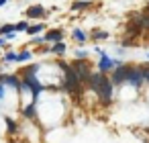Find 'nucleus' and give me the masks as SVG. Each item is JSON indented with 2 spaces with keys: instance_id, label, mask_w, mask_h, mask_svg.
Returning <instances> with one entry per match:
<instances>
[{
  "instance_id": "f257e3e1",
  "label": "nucleus",
  "mask_w": 149,
  "mask_h": 143,
  "mask_svg": "<svg viewBox=\"0 0 149 143\" xmlns=\"http://www.w3.org/2000/svg\"><path fill=\"white\" fill-rule=\"evenodd\" d=\"M88 88H92V90L96 92V96L100 98L102 104H110V102H112L114 84H112L110 78H106V74H102V72H92L90 82H88Z\"/></svg>"
},
{
  "instance_id": "f03ea898",
  "label": "nucleus",
  "mask_w": 149,
  "mask_h": 143,
  "mask_svg": "<svg viewBox=\"0 0 149 143\" xmlns=\"http://www.w3.org/2000/svg\"><path fill=\"white\" fill-rule=\"evenodd\" d=\"M59 68H61V72H63L61 90H63V92H68V94H78V92H80V88H82L84 84H82V82H80V78L76 76V72H74L72 63L59 61Z\"/></svg>"
},
{
  "instance_id": "7ed1b4c3",
  "label": "nucleus",
  "mask_w": 149,
  "mask_h": 143,
  "mask_svg": "<svg viewBox=\"0 0 149 143\" xmlns=\"http://www.w3.org/2000/svg\"><path fill=\"white\" fill-rule=\"evenodd\" d=\"M72 68H74L76 76L80 78V82L88 86V82H90V76H92V70H90V63H88V59H74V61H72Z\"/></svg>"
},
{
  "instance_id": "20e7f679",
  "label": "nucleus",
  "mask_w": 149,
  "mask_h": 143,
  "mask_svg": "<svg viewBox=\"0 0 149 143\" xmlns=\"http://www.w3.org/2000/svg\"><path fill=\"white\" fill-rule=\"evenodd\" d=\"M96 53L100 55V61H98V72H102V74H112V70L118 66V63H123V61H118V59H112L110 55H106V51H102V49H96Z\"/></svg>"
},
{
  "instance_id": "39448f33",
  "label": "nucleus",
  "mask_w": 149,
  "mask_h": 143,
  "mask_svg": "<svg viewBox=\"0 0 149 143\" xmlns=\"http://www.w3.org/2000/svg\"><path fill=\"white\" fill-rule=\"evenodd\" d=\"M129 72H131V66H127V63H118V66L112 70V74H110L112 84H114V86H123V84H127Z\"/></svg>"
},
{
  "instance_id": "423d86ee",
  "label": "nucleus",
  "mask_w": 149,
  "mask_h": 143,
  "mask_svg": "<svg viewBox=\"0 0 149 143\" xmlns=\"http://www.w3.org/2000/svg\"><path fill=\"white\" fill-rule=\"evenodd\" d=\"M143 82H145L143 66H131V72H129V78H127V84L139 88V86H143Z\"/></svg>"
},
{
  "instance_id": "0eeeda50",
  "label": "nucleus",
  "mask_w": 149,
  "mask_h": 143,
  "mask_svg": "<svg viewBox=\"0 0 149 143\" xmlns=\"http://www.w3.org/2000/svg\"><path fill=\"white\" fill-rule=\"evenodd\" d=\"M0 82L8 88H15V90H23V78L15 76V74H0Z\"/></svg>"
},
{
  "instance_id": "6e6552de",
  "label": "nucleus",
  "mask_w": 149,
  "mask_h": 143,
  "mask_svg": "<svg viewBox=\"0 0 149 143\" xmlns=\"http://www.w3.org/2000/svg\"><path fill=\"white\" fill-rule=\"evenodd\" d=\"M63 29H51V31H47L43 37H45V43H49V45H53V43H59V41H63Z\"/></svg>"
},
{
  "instance_id": "1a4fd4ad",
  "label": "nucleus",
  "mask_w": 149,
  "mask_h": 143,
  "mask_svg": "<svg viewBox=\"0 0 149 143\" xmlns=\"http://www.w3.org/2000/svg\"><path fill=\"white\" fill-rule=\"evenodd\" d=\"M25 15H27V19H43V17L47 15V10H45L43 4H33V6L27 8Z\"/></svg>"
},
{
  "instance_id": "9d476101",
  "label": "nucleus",
  "mask_w": 149,
  "mask_h": 143,
  "mask_svg": "<svg viewBox=\"0 0 149 143\" xmlns=\"http://www.w3.org/2000/svg\"><path fill=\"white\" fill-rule=\"evenodd\" d=\"M65 51H68V45H65L63 41H59V43H53V45H51V53H53V55L63 57V55H65Z\"/></svg>"
},
{
  "instance_id": "9b49d317",
  "label": "nucleus",
  "mask_w": 149,
  "mask_h": 143,
  "mask_svg": "<svg viewBox=\"0 0 149 143\" xmlns=\"http://www.w3.org/2000/svg\"><path fill=\"white\" fill-rule=\"evenodd\" d=\"M92 6V0H76L72 2V10H86Z\"/></svg>"
},
{
  "instance_id": "f8f14e48",
  "label": "nucleus",
  "mask_w": 149,
  "mask_h": 143,
  "mask_svg": "<svg viewBox=\"0 0 149 143\" xmlns=\"http://www.w3.org/2000/svg\"><path fill=\"white\" fill-rule=\"evenodd\" d=\"M72 37H74V41H76V43H80V45H84V43H86V39H88V35H86L82 29H74V31H72Z\"/></svg>"
},
{
  "instance_id": "ddd939ff",
  "label": "nucleus",
  "mask_w": 149,
  "mask_h": 143,
  "mask_svg": "<svg viewBox=\"0 0 149 143\" xmlns=\"http://www.w3.org/2000/svg\"><path fill=\"white\" fill-rule=\"evenodd\" d=\"M90 39H92V41H106V39H108V33L102 31V29H94V31L90 33Z\"/></svg>"
},
{
  "instance_id": "4468645a",
  "label": "nucleus",
  "mask_w": 149,
  "mask_h": 143,
  "mask_svg": "<svg viewBox=\"0 0 149 143\" xmlns=\"http://www.w3.org/2000/svg\"><path fill=\"white\" fill-rule=\"evenodd\" d=\"M43 31H45V25H43V23H37V25H29L27 35H39V33H43Z\"/></svg>"
},
{
  "instance_id": "2eb2a0df",
  "label": "nucleus",
  "mask_w": 149,
  "mask_h": 143,
  "mask_svg": "<svg viewBox=\"0 0 149 143\" xmlns=\"http://www.w3.org/2000/svg\"><path fill=\"white\" fill-rule=\"evenodd\" d=\"M23 116H25V119H35V102H31L29 106H25Z\"/></svg>"
},
{
  "instance_id": "dca6fc26",
  "label": "nucleus",
  "mask_w": 149,
  "mask_h": 143,
  "mask_svg": "<svg viewBox=\"0 0 149 143\" xmlns=\"http://www.w3.org/2000/svg\"><path fill=\"white\" fill-rule=\"evenodd\" d=\"M4 123H6V129H8V133H17V131H19L17 123H15L10 116H4Z\"/></svg>"
},
{
  "instance_id": "f3484780",
  "label": "nucleus",
  "mask_w": 149,
  "mask_h": 143,
  "mask_svg": "<svg viewBox=\"0 0 149 143\" xmlns=\"http://www.w3.org/2000/svg\"><path fill=\"white\" fill-rule=\"evenodd\" d=\"M31 57H33V51H21V53H19V61H21V63L31 61Z\"/></svg>"
},
{
  "instance_id": "a211bd4d",
  "label": "nucleus",
  "mask_w": 149,
  "mask_h": 143,
  "mask_svg": "<svg viewBox=\"0 0 149 143\" xmlns=\"http://www.w3.org/2000/svg\"><path fill=\"white\" fill-rule=\"evenodd\" d=\"M27 29H29V23H27V21H21V23L15 25V31H17V33H27Z\"/></svg>"
},
{
  "instance_id": "6ab92c4d",
  "label": "nucleus",
  "mask_w": 149,
  "mask_h": 143,
  "mask_svg": "<svg viewBox=\"0 0 149 143\" xmlns=\"http://www.w3.org/2000/svg\"><path fill=\"white\" fill-rule=\"evenodd\" d=\"M4 61H19V53H15V51H6V53H4Z\"/></svg>"
},
{
  "instance_id": "aec40b11",
  "label": "nucleus",
  "mask_w": 149,
  "mask_h": 143,
  "mask_svg": "<svg viewBox=\"0 0 149 143\" xmlns=\"http://www.w3.org/2000/svg\"><path fill=\"white\" fill-rule=\"evenodd\" d=\"M13 31H15V25H2L0 27V35H8Z\"/></svg>"
},
{
  "instance_id": "412c9836",
  "label": "nucleus",
  "mask_w": 149,
  "mask_h": 143,
  "mask_svg": "<svg viewBox=\"0 0 149 143\" xmlns=\"http://www.w3.org/2000/svg\"><path fill=\"white\" fill-rule=\"evenodd\" d=\"M86 57H88L86 49H80V51H76V59H86Z\"/></svg>"
},
{
  "instance_id": "4be33fe9",
  "label": "nucleus",
  "mask_w": 149,
  "mask_h": 143,
  "mask_svg": "<svg viewBox=\"0 0 149 143\" xmlns=\"http://www.w3.org/2000/svg\"><path fill=\"white\" fill-rule=\"evenodd\" d=\"M31 43H33V45H41V43H45V37H33Z\"/></svg>"
},
{
  "instance_id": "5701e85b",
  "label": "nucleus",
  "mask_w": 149,
  "mask_h": 143,
  "mask_svg": "<svg viewBox=\"0 0 149 143\" xmlns=\"http://www.w3.org/2000/svg\"><path fill=\"white\" fill-rule=\"evenodd\" d=\"M4 39H6V41H15V39H17V31H13V33H8V35H4Z\"/></svg>"
},
{
  "instance_id": "b1692460",
  "label": "nucleus",
  "mask_w": 149,
  "mask_h": 143,
  "mask_svg": "<svg viewBox=\"0 0 149 143\" xmlns=\"http://www.w3.org/2000/svg\"><path fill=\"white\" fill-rule=\"evenodd\" d=\"M143 72H145V82H149V66H143Z\"/></svg>"
},
{
  "instance_id": "393cba45",
  "label": "nucleus",
  "mask_w": 149,
  "mask_h": 143,
  "mask_svg": "<svg viewBox=\"0 0 149 143\" xmlns=\"http://www.w3.org/2000/svg\"><path fill=\"white\" fill-rule=\"evenodd\" d=\"M2 98H4V84L0 82V100H2Z\"/></svg>"
},
{
  "instance_id": "a878e982",
  "label": "nucleus",
  "mask_w": 149,
  "mask_h": 143,
  "mask_svg": "<svg viewBox=\"0 0 149 143\" xmlns=\"http://www.w3.org/2000/svg\"><path fill=\"white\" fill-rule=\"evenodd\" d=\"M6 2H8V0H0V8H2V6H4Z\"/></svg>"
},
{
  "instance_id": "bb28decb",
  "label": "nucleus",
  "mask_w": 149,
  "mask_h": 143,
  "mask_svg": "<svg viewBox=\"0 0 149 143\" xmlns=\"http://www.w3.org/2000/svg\"><path fill=\"white\" fill-rule=\"evenodd\" d=\"M4 43H6V39H4V37H0V45H4Z\"/></svg>"
},
{
  "instance_id": "cd10ccee",
  "label": "nucleus",
  "mask_w": 149,
  "mask_h": 143,
  "mask_svg": "<svg viewBox=\"0 0 149 143\" xmlns=\"http://www.w3.org/2000/svg\"><path fill=\"white\" fill-rule=\"evenodd\" d=\"M147 57H149V55H147Z\"/></svg>"
}]
</instances>
